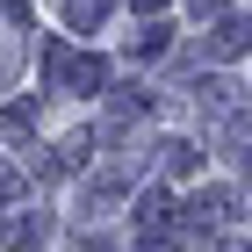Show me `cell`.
Listing matches in <instances>:
<instances>
[{"instance_id": "obj_1", "label": "cell", "mask_w": 252, "mask_h": 252, "mask_svg": "<svg viewBox=\"0 0 252 252\" xmlns=\"http://www.w3.org/2000/svg\"><path fill=\"white\" fill-rule=\"evenodd\" d=\"M166 216H173V202H166V188L137 194V223H144V231H166Z\"/></svg>"}, {"instance_id": "obj_2", "label": "cell", "mask_w": 252, "mask_h": 252, "mask_svg": "<svg viewBox=\"0 0 252 252\" xmlns=\"http://www.w3.org/2000/svg\"><path fill=\"white\" fill-rule=\"evenodd\" d=\"M252 51V22H223L216 29V58H245Z\"/></svg>"}, {"instance_id": "obj_3", "label": "cell", "mask_w": 252, "mask_h": 252, "mask_svg": "<svg viewBox=\"0 0 252 252\" xmlns=\"http://www.w3.org/2000/svg\"><path fill=\"white\" fill-rule=\"evenodd\" d=\"M108 7H116V0H65V22H72V29H101Z\"/></svg>"}, {"instance_id": "obj_4", "label": "cell", "mask_w": 252, "mask_h": 252, "mask_svg": "<svg viewBox=\"0 0 252 252\" xmlns=\"http://www.w3.org/2000/svg\"><path fill=\"white\" fill-rule=\"evenodd\" d=\"M43 231H51L43 216H22L15 231H7V245H15V252H36V245H43Z\"/></svg>"}, {"instance_id": "obj_5", "label": "cell", "mask_w": 252, "mask_h": 252, "mask_svg": "<svg viewBox=\"0 0 252 252\" xmlns=\"http://www.w3.org/2000/svg\"><path fill=\"white\" fill-rule=\"evenodd\" d=\"M166 36H173V29H166V22H144V36L130 43L137 58H158V51H166Z\"/></svg>"}, {"instance_id": "obj_6", "label": "cell", "mask_w": 252, "mask_h": 252, "mask_svg": "<svg viewBox=\"0 0 252 252\" xmlns=\"http://www.w3.org/2000/svg\"><path fill=\"white\" fill-rule=\"evenodd\" d=\"M194 15H223V0H194Z\"/></svg>"}, {"instance_id": "obj_7", "label": "cell", "mask_w": 252, "mask_h": 252, "mask_svg": "<svg viewBox=\"0 0 252 252\" xmlns=\"http://www.w3.org/2000/svg\"><path fill=\"white\" fill-rule=\"evenodd\" d=\"M137 7H144V15H152V7H166V0H137Z\"/></svg>"}, {"instance_id": "obj_8", "label": "cell", "mask_w": 252, "mask_h": 252, "mask_svg": "<svg viewBox=\"0 0 252 252\" xmlns=\"http://www.w3.org/2000/svg\"><path fill=\"white\" fill-rule=\"evenodd\" d=\"M223 252H245V245H223Z\"/></svg>"}, {"instance_id": "obj_9", "label": "cell", "mask_w": 252, "mask_h": 252, "mask_svg": "<svg viewBox=\"0 0 252 252\" xmlns=\"http://www.w3.org/2000/svg\"><path fill=\"white\" fill-rule=\"evenodd\" d=\"M144 252H152V245H144Z\"/></svg>"}]
</instances>
